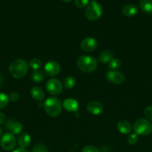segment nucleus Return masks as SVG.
Returning a JSON list of instances; mask_svg holds the SVG:
<instances>
[{"mask_svg": "<svg viewBox=\"0 0 152 152\" xmlns=\"http://www.w3.org/2000/svg\"><path fill=\"white\" fill-rule=\"evenodd\" d=\"M122 12L124 16L127 17H131V16H135L138 13V8L134 4H128L122 7Z\"/></svg>", "mask_w": 152, "mask_h": 152, "instance_id": "obj_14", "label": "nucleus"}, {"mask_svg": "<svg viewBox=\"0 0 152 152\" xmlns=\"http://www.w3.org/2000/svg\"><path fill=\"white\" fill-rule=\"evenodd\" d=\"M106 79L110 83L120 85L125 82V76L118 71H108L106 74Z\"/></svg>", "mask_w": 152, "mask_h": 152, "instance_id": "obj_8", "label": "nucleus"}, {"mask_svg": "<svg viewBox=\"0 0 152 152\" xmlns=\"http://www.w3.org/2000/svg\"><path fill=\"white\" fill-rule=\"evenodd\" d=\"M42 62L40 61V59H39L38 58H34L32 59L29 62V67L34 71V70H38L40 69V67H41Z\"/></svg>", "mask_w": 152, "mask_h": 152, "instance_id": "obj_23", "label": "nucleus"}, {"mask_svg": "<svg viewBox=\"0 0 152 152\" xmlns=\"http://www.w3.org/2000/svg\"><path fill=\"white\" fill-rule=\"evenodd\" d=\"M122 65V62L119 59L117 58H113L109 62L108 69L109 71H116L119 69Z\"/></svg>", "mask_w": 152, "mask_h": 152, "instance_id": "obj_22", "label": "nucleus"}, {"mask_svg": "<svg viewBox=\"0 0 152 152\" xmlns=\"http://www.w3.org/2000/svg\"><path fill=\"white\" fill-rule=\"evenodd\" d=\"M28 65L25 60L16 59L10 63L9 66V72L10 75L16 79H21L26 75Z\"/></svg>", "mask_w": 152, "mask_h": 152, "instance_id": "obj_1", "label": "nucleus"}, {"mask_svg": "<svg viewBox=\"0 0 152 152\" xmlns=\"http://www.w3.org/2000/svg\"><path fill=\"white\" fill-rule=\"evenodd\" d=\"M61 71V67L58 62L55 61H49L46 62L44 66V72L49 77H55L58 75Z\"/></svg>", "mask_w": 152, "mask_h": 152, "instance_id": "obj_10", "label": "nucleus"}, {"mask_svg": "<svg viewBox=\"0 0 152 152\" xmlns=\"http://www.w3.org/2000/svg\"><path fill=\"white\" fill-rule=\"evenodd\" d=\"M98 46V42L92 37L83 39L80 45V48L84 52H92L95 50Z\"/></svg>", "mask_w": 152, "mask_h": 152, "instance_id": "obj_9", "label": "nucleus"}, {"mask_svg": "<svg viewBox=\"0 0 152 152\" xmlns=\"http://www.w3.org/2000/svg\"><path fill=\"white\" fill-rule=\"evenodd\" d=\"M76 84L75 79L73 77H67L64 79L63 80V86L66 90H69V89L73 88Z\"/></svg>", "mask_w": 152, "mask_h": 152, "instance_id": "obj_21", "label": "nucleus"}, {"mask_svg": "<svg viewBox=\"0 0 152 152\" xmlns=\"http://www.w3.org/2000/svg\"><path fill=\"white\" fill-rule=\"evenodd\" d=\"M45 74H45L44 71H41L40 69L34 70L31 73V79L35 83H40L44 80Z\"/></svg>", "mask_w": 152, "mask_h": 152, "instance_id": "obj_20", "label": "nucleus"}, {"mask_svg": "<svg viewBox=\"0 0 152 152\" xmlns=\"http://www.w3.org/2000/svg\"><path fill=\"white\" fill-rule=\"evenodd\" d=\"M63 107L69 112H77L79 108V103L76 99L68 98L63 102Z\"/></svg>", "mask_w": 152, "mask_h": 152, "instance_id": "obj_12", "label": "nucleus"}, {"mask_svg": "<svg viewBox=\"0 0 152 152\" xmlns=\"http://www.w3.org/2000/svg\"><path fill=\"white\" fill-rule=\"evenodd\" d=\"M127 141H128V144L130 145H136L139 141V137L137 134H131L128 135V138H127Z\"/></svg>", "mask_w": 152, "mask_h": 152, "instance_id": "obj_25", "label": "nucleus"}, {"mask_svg": "<svg viewBox=\"0 0 152 152\" xmlns=\"http://www.w3.org/2000/svg\"><path fill=\"white\" fill-rule=\"evenodd\" d=\"M117 129L120 133L128 134L131 132V125L128 120H122L118 122Z\"/></svg>", "mask_w": 152, "mask_h": 152, "instance_id": "obj_15", "label": "nucleus"}, {"mask_svg": "<svg viewBox=\"0 0 152 152\" xmlns=\"http://www.w3.org/2000/svg\"><path fill=\"white\" fill-rule=\"evenodd\" d=\"M134 131L137 135L147 136L152 132V124L147 119H139L134 125Z\"/></svg>", "mask_w": 152, "mask_h": 152, "instance_id": "obj_4", "label": "nucleus"}, {"mask_svg": "<svg viewBox=\"0 0 152 152\" xmlns=\"http://www.w3.org/2000/svg\"><path fill=\"white\" fill-rule=\"evenodd\" d=\"M89 0H75V4L78 8H82L87 5Z\"/></svg>", "mask_w": 152, "mask_h": 152, "instance_id": "obj_28", "label": "nucleus"}, {"mask_svg": "<svg viewBox=\"0 0 152 152\" xmlns=\"http://www.w3.org/2000/svg\"><path fill=\"white\" fill-rule=\"evenodd\" d=\"M19 95L17 92H12L10 94V96H9V99L12 102H16V101L19 100Z\"/></svg>", "mask_w": 152, "mask_h": 152, "instance_id": "obj_30", "label": "nucleus"}, {"mask_svg": "<svg viewBox=\"0 0 152 152\" xmlns=\"http://www.w3.org/2000/svg\"><path fill=\"white\" fill-rule=\"evenodd\" d=\"M62 1H66V2H69V1H72V0H62Z\"/></svg>", "mask_w": 152, "mask_h": 152, "instance_id": "obj_34", "label": "nucleus"}, {"mask_svg": "<svg viewBox=\"0 0 152 152\" xmlns=\"http://www.w3.org/2000/svg\"><path fill=\"white\" fill-rule=\"evenodd\" d=\"M31 142V137L28 134L23 133L21 134L18 138V144L20 148H25L26 147L29 146Z\"/></svg>", "mask_w": 152, "mask_h": 152, "instance_id": "obj_17", "label": "nucleus"}, {"mask_svg": "<svg viewBox=\"0 0 152 152\" xmlns=\"http://www.w3.org/2000/svg\"><path fill=\"white\" fill-rule=\"evenodd\" d=\"M9 96L4 93H0V108H4L8 105Z\"/></svg>", "mask_w": 152, "mask_h": 152, "instance_id": "obj_24", "label": "nucleus"}, {"mask_svg": "<svg viewBox=\"0 0 152 152\" xmlns=\"http://www.w3.org/2000/svg\"><path fill=\"white\" fill-rule=\"evenodd\" d=\"M139 7L145 13H152V0H140Z\"/></svg>", "mask_w": 152, "mask_h": 152, "instance_id": "obj_19", "label": "nucleus"}, {"mask_svg": "<svg viewBox=\"0 0 152 152\" xmlns=\"http://www.w3.org/2000/svg\"><path fill=\"white\" fill-rule=\"evenodd\" d=\"M113 56H114L113 53L110 50H104L98 56V61L101 63H107V62L109 63V62L113 59Z\"/></svg>", "mask_w": 152, "mask_h": 152, "instance_id": "obj_18", "label": "nucleus"}, {"mask_svg": "<svg viewBox=\"0 0 152 152\" xmlns=\"http://www.w3.org/2000/svg\"><path fill=\"white\" fill-rule=\"evenodd\" d=\"M2 84H3V78H2V77L0 75V88L1 87Z\"/></svg>", "mask_w": 152, "mask_h": 152, "instance_id": "obj_33", "label": "nucleus"}, {"mask_svg": "<svg viewBox=\"0 0 152 152\" xmlns=\"http://www.w3.org/2000/svg\"><path fill=\"white\" fill-rule=\"evenodd\" d=\"M1 148L5 151H10L16 146V140L14 134L12 133H5L1 138L0 141Z\"/></svg>", "mask_w": 152, "mask_h": 152, "instance_id": "obj_7", "label": "nucleus"}, {"mask_svg": "<svg viewBox=\"0 0 152 152\" xmlns=\"http://www.w3.org/2000/svg\"><path fill=\"white\" fill-rule=\"evenodd\" d=\"M98 62L95 57L88 55L80 56L77 60V66L81 71L91 73L97 68Z\"/></svg>", "mask_w": 152, "mask_h": 152, "instance_id": "obj_3", "label": "nucleus"}, {"mask_svg": "<svg viewBox=\"0 0 152 152\" xmlns=\"http://www.w3.org/2000/svg\"><path fill=\"white\" fill-rule=\"evenodd\" d=\"M46 88L48 93L52 96L59 95L63 91V84L57 79H50L46 84Z\"/></svg>", "mask_w": 152, "mask_h": 152, "instance_id": "obj_6", "label": "nucleus"}, {"mask_svg": "<svg viewBox=\"0 0 152 152\" xmlns=\"http://www.w3.org/2000/svg\"><path fill=\"white\" fill-rule=\"evenodd\" d=\"M32 152H48L46 146L43 144H37L33 148Z\"/></svg>", "mask_w": 152, "mask_h": 152, "instance_id": "obj_26", "label": "nucleus"}, {"mask_svg": "<svg viewBox=\"0 0 152 152\" xmlns=\"http://www.w3.org/2000/svg\"><path fill=\"white\" fill-rule=\"evenodd\" d=\"M5 121V115L3 113L0 112V124H3Z\"/></svg>", "mask_w": 152, "mask_h": 152, "instance_id": "obj_31", "label": "nucleus"}, {"mask_svg": "<svg viewBox=\"0 0 152 152\" xmlns=\"http://www.w3.org/2000/svg\"><path fill=\"white\" fill-rule=\"evenodd\" d=\"M145 116L148 120L152 122V105L146 107L145 109Z\"/></svg>", "mask_w": 152, "mask_h": 152, "instance_id": "obj_27", "label": "nucleus"}, {"mask_svg": "<svg viewBox=\"0 0 152 152\" xmlns=\"http://www.w3.org/2000/svg\"><path fill=\"white\" fill-rule=\"evenodd\" d=\"M103 9L101 4L96 1H92L89 4L85 10V16L89 20L95 21L102 15Z\"/></svg>", "mask_w": 152, "mask_h": 152, "instance_id": "obj_5", "label": "nucleus"}, {"mask_svg": "<svg viewBox=\"0 0 152 152\" xmlns=\"http://www.w3.org/2000/svg\"><path fill=\"white\" fill-rule=\"evenodd\" d=\"M0 136H1V129H0Z\"/></svg>", "mask_w": 152, "mask_h": 152, "instance_id": "obj_35", "label": "nucleus"}, {"mask_svg": "<svg viewBox=\"0 0 152 152\" xmlns=\"http://www.w3.org/2000/svg\"><path fill=\"white\" fill-rule=\"evenodd\" d=\"M81 152H100L96 147L93 145H86L82 149Z\"/></svg>", "mask_w": 152, "mask_h": 152, "instance_id": "obj_29", "label": "nucleus"}, {"mask_svg": "<svg viewBox=\"0 0 152 152\" xmlns=\"http://www.w3.org/2000/svg\"><path fill=\"white\" fill-rule=\"evenodd\" d=\"M86 109L88 112L93 115H98L101 114L104 111V108L101 102L97 101H91L86 105Z\"/></svg>", "mask_w": 152, "mask_h": 152, "instance_id": "obj_11", "label": "nucleus"}, {"mask_svg": "<svg viewBox=\"0 0 152 152\" xmlns=\"http://www.w3.org/2000/svg\"><path fill=\"white\" fill-rule=\"evenodd\" d=\"M43 107L48 115L52 117H56L61 114L63 105L58 98L49 97L44 102Z\"/></svg>", "mask_w": 152, "mask_h": 152, "instance_id": "obj_2", "label": "nucleus"}, {"mask_svg": "<svg viewBox=\"0 0 152 152\" xmlns=\"http://www.w3.org/2000/svg\"><path fill=\"white\" fill-rule=\"evenodd\" d=\"M6 127L9 131H10V133H12L13 134H19L22 132V129H23L22 125L20 123L14 122L13 120L7 121V124H6Z\"/></svg>", "mask_w": 152, "mask_h": 152, "instance_id": "obj_13", "label": "nucleus"}, {"mask_svg": "<svg viewBox=\"0 0 152 152\" xmlns=\"http://www.w3.org/2000/svg\"><path fill=\"white\" fill-rule=\"evenodd\" d=\"M31 95L33 99L38 102H41L45 97V93L40 87H33L31 90Z\"/></svg>", "mask_w": 152, "mask_h": 152, "instance_id": "obj_16", "label": "nucleus"}, {"mask_svg": "<svg viewBox=\"0 0 152 152\" xmlns=\"http://www.w3.org/2000/svg\"><path fill=\"white\" fill-rule=\"evenodd\" d=\"M13 152H28L25 148H18L16 149H15Z\"/></svg>", "mask_w": 152, "mask_h": 152, "instance_id": "obj_32", "label": "nucleus"}]
</instances>
